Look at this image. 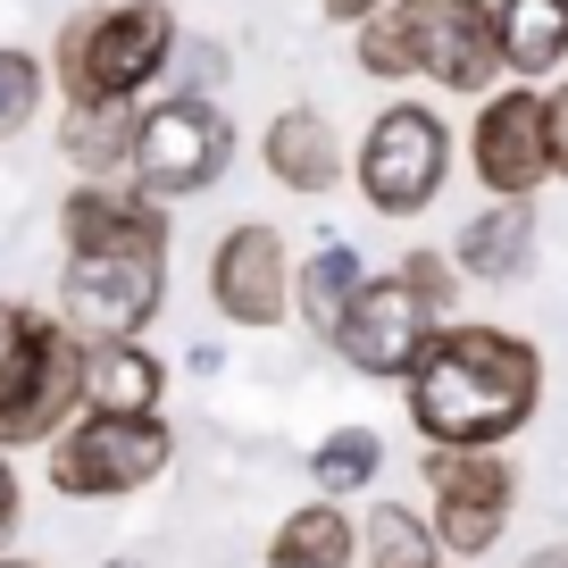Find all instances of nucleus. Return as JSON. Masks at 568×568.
Wrapping results in <instances>:
<instances>
[{
  "mask_svg": "<svg viewBox=\"0 0 568 568\" xmlns=\"http://www.w3.org/2000/svg\"><path fill=\"white\" fill-rule=\"evenodd\" d=\"M134 151V101H59V160L75 176H125Z\"/></svg>",
  "mask_w": 568,
  "mask_h": 568,
  "instance_id": "nucleus-20",
  "label": "nucleus"
},
{
  "mask_svg": "<svg viewBox=\"0 0 568 568\" xmlns=\"http://www.w3.org/2000/svg\"><path fill=\"white\" fill-rule=\"evenodd\" d=\"M385 18L409 84H435L452 101H485L494 84H510L494 51V0H385Z\"/></svg>",
  "mask_w": 568,
  "mask_h": 568,
  "instance_id": "nucleus-7",
  "label": "nucleus"
},
{
  "mask_svg": "<svg viewBox=\"0 0 568 568\" xmlns=\"http://www.w3.org/2000/svg\"><path fill=\"white\" fill-rule=\"evenodd\" d=\"M42 101H51V68H42V51L0 42V142H18L26 125L42 118Z\"/></svg>",
  "mask_w": 568,
  "mask_h": 568,
  "instance_id": "nucleus-23",
  "label": "nucleus"
},
{
  "mask_svg": "<svg viewBox=\"0 0 568 568\" xmlns=\"http://www.w3.org/2000/svg\"><path fill=\"white\" fill-rule=\"evenodd\" d=\"M418 477H426V527H435L444 560H485L510 535V510H518V460L510 452L426 444Z\"/></svg>",
  "mask_w": 568,
  "mask_h": 568,
  "instance_id": "nucleus-8",
  "label": "nucleus"
},
{
  "mask_svg": "<svg viewBox=\"0 0 568 568\" xmlns=\"http://www.w3.org/2000/svg\"><path fill=\"white\" fill-rule=\"evenodd\" d=\"M359 276H368V260H359L343 234H326L310 260H293V326H302L310 343H326L343 326V310H352Z\"/></svg>",
  "mask_w": 568,
  "mask_h": 568,
  "instance_id": "nucleus-18",
  "label": "nucleus"
},
{
  "mask_svg": "<svg viewBox=\"0 0 568 568\" xmlns=\"http://www.w3.org/2000/svg\"><path fill=\"white\" fill-rule=\"evenodd\" d=\"M84 251H176V210L125 176H75L59 201V260Z\"/></svg>",
  "mask_w": 568,
  "mask_h": 568,
  "instance_id": "nucleus-13",
  "label": "nucleus"
},
{
  "mask_svg": "<svg viewBox=\"0 0 568 568\" xmlns=\"http://www.w3.org/2000/svg\"><path fill=\"white\" fill-rule=\"evenodd\" d=\"M176 468L168 409H75L42 444V485L59 501H125Z\"/></svg>",
  "mask_w": 568,
  "mask_h": 568,
  "instance_id": "nucleus-4",
  "label": "nucleus"
},
{
  "mask_svg": "<svg viewBox=\"0 0 568 568\" xmlns=\"http://www.w3.org/2000/svg\"><path fill=\"white\" fill-rule=\"evenodd\" d=\"M184 368H193V376H217V368H226V352H217V343H193V352H184Z\"/></svg>",
  "mask_w": 568,
  "mask_h": 568,
  "instance_id": "nucleus-29",
  "label": "nucleus"
},
{
  "mask_svg": "<svg viewBox=\"0 0 568 568\" xmlns=\"http://www.w3.org/2000/svg\"><path fill=\"white\" fill-rule=\"evenodd\" d=\"M168 310V251H84L59 260L51 318L75 343H125Z\"/></svg>",
  "mask_w": 568,
  "mask_h": 568,
  "instance_id": "nucleus-9",
  "label": "nucleus"
},
{
  "mask_svg": "<svg viewBox=\"0 0 568 568\" xmlns=\"http://www.w3.org/2000/svg\"><path fill=\"white\" fill-rule=\"evenodd\" d=\"M452 168H460V134L435 101H385L352 142V193L368 201V217H426L444 201Z\"/></svg>",
  "mask_w": 568,
  "mask_h": 568,
  "instance_id": "nucleus-5",
  "label": "nucleus"
},
{
  "mask_svg": "<svg viewBox=\"0 0 568 568\" xmlns=\"http://www.w3.org/2000/svg\"><path fill=\"white\" fill-rule=\"evenodd\" d=\"M544 343L501 318H444L426 352L402 376V409L418 444H460V452H510L544 409Z\"/></svg>",
  "mask_w": 568,
  "mask_h": 568,
  "instance_id": "nucleus-1",
  "label": "nucleus"
},
{
  "mask_svg": "<svg viewBox=\"0 0 568 568\" xmlns=\"http://www.w3.org/2000/svg\"><path fill=\"white\" fill-rule=\"evenodd\" d=\"M494 51L510 84H544L568 68V0H494Z\"/></svg>",
  "mask_w": 568,
  "mask_h": 568,
  "instance_id": "nucleus-16",
  "label": "nucleus"
},
{
  "mask_svg": "<svg viewBox=\"0 0 568 568\" xmlns=\"http://www.w3.org/2000/svg\"><path fill=\"white\" fill-rule=\"evenodd\" d=\"M267 568H359V518L343 501H302L267 535Z\"/></svg>",
  "mask_w": 568,
  "mask_h": 568,
  "instance_id": "nucleus-19",
  "label": "nucleus"
},
{
  "mask_svg": "<svg viewBox=\"0 0 568 568\" xmlns=\"http://www.w3.org/2000/svg\"><path fill=\"white\" fill-rule=\"evenodd\" d=\"M18 518H26V485H18V460L0 452V544L18 535Z\"/></svg>",
  "mask_w": 568,
  "mask_h": 568,
  "instance_id": "nucleus-27",
  "label": "nucleus"
},
{
  "mask_svg": "<svg viewBox=\"0 0 568 568\" xmlns=\"http://www.w3.org/2000/svg\"><path fill=\"white\" fill-rule=\"evenodd\" d=\"M109 568H142V560H109Z\"/></svg>",
  "mask_w": 568,
  "mask_h": 568,
  "instance_id": "nucleus-32",
  "label": "nucleus"
},
{
  "mask_svg": "<svg viewBox=\"0 0 568 568\" xmlns=\"http://www.w3.org/2000/svg\"><path fill=\"white\" fill-rule=\"evenodd\" d=\"M0 568H34V560H9V551H0Z\"/></svg>",
  "mask_w": 568,
  "mask_h": 568,
  "instance_id": "nucleus-31",
  "label": "nucleus"
},
{
  "mask_svg": "<svg viewBox=\"0 0 568 568\" xmlns=\"http://www.w3.org/2000/svg\"><path fill=\"white\" fill-rule=\"evenodd\" d=\"M393 276L409 284V293H418L426 310H435V318H460V267H452V251H402V260H393Z\"/></svg>",
  "mask_w": 568,
  "mask_h": 568,
  "instance_id": "nucleus-25",
  "label": "nucleus"
},
{
  "mask_svg": "<svg viewBox=\"0 0 568 568\" xmlns=\"http://www.w3.org/2000/svg\"><path fill=\"white\" fill-rule=\"evenodd\" d=\"M243 134H234L226 101H193V92H151L134 101V151H125V184H142L151 201H201L234 168Z\"/></svg>",
  "mask_w": 568,
  "mask_h": 568,
  "instance_id": "nucleus-6",
  "label": "nucleus"
},
{
  "mask_svg": "<svg viewBox=\"0 0 568 568\" xmlns=\"http://www.w3.org/2000/svg\"><path fill=\"white\" fill-rule=\"evenodd\" d=\"M260 168H267V184H284V193L326 201L343 176H352V142H343V125L326 118V109L293 101V109H276V118L260 125Z\"/></svg>",
  "mask_w": 568,
  "mask_h": 568,
  "instance_id": "nucleus-14",
  "label": "nucleus"
},
{
  "mask_svg": "<svg viewBox=\"0 0 568 568\" xmlns=\"http://www.w3.org/2000/svg\"><path fill=\"white\" fill-rule=\"evenodd\" d=\"M544 125H551V184H568V75L544 84Z\"/></svg>",
  "mask_w": 568,
  "mask_h": 568,
  "instance_id": "nucleus-26",
  "label": "nucleus"
},
{
  "mask_svg": "<svg viewBox=\"0 0 568 568\" xmlns=\"http://www.w3.org/2000/svg\"><path fill=\"white\" fill-rule=\"evenodd\" d=\"M84 409V343L51 310L0 293V452H42Z\"/></svg>",
  "mask_w": 568,
  "mask_h": 568,
  "instance_id": "nucleus-3",
  "label": "nucleus"
},
{
  "mask_svg": "<svg viewBox=\"0 0 568 568\" xmlns=\"http://www.w3.org/2000/svg\"><path fill=\"white\" fill-rule=\"evenodd\" d=\"M435 310L409 293L402 276H359V293H352V310H343V326L326 335V352L343 359L352 376H376V385H402L409 376V359L426 352V335H435Z\"/></svg>",
  "mask_w": 568,
  "mask_h": 568,
  "instance_id": "nucleus-12",
  "label": "nucleus"
},
{
  "mask_svg": "<svg viewBox=\"0 0 568 568\" xmlns=\"http://www.w3.org/2000/svg\"><path fill=\"white\" fill-rule=\"evenodd\" d=\"M234 75V51L210 34H176V51H168V92H193V101H217Z\"/></svg>",
  "mask_w": 568,
  "mask_h": 568,
  "instance_id": "nucleus-24",
  "label": "nucleus"
},
{
  "mask_svg": "<svg viewBox=\"0 0 568 568\" xmlns=\"http://www.w3.org/2000/svg\"><path fill=\"white\" fill-rule=\"evenodd\" d=\"M359 568H444V544H435L426 510L376 501V510L359 518Z\"/></svg>",
  "mask_w": 568,
  "mask_h": 568,
  "instance_id": "nucleus-21",
  "label": "nucleus"
},
{
  "mask_svg": "<svg viewBox=\"0 0 568 568\" xmlns=\"http://www.w3.org/2000/svg\"><path fill=\"white\" fill-rule=\"evenodd\" d=\"M376 477H385V435H376V426H335V435H318V452H310V485H318L326 501L368 494Z\"/></svg>",
  "mask_w": 568,
  "mask_h": 568,
  "instance_id": "nucleus-22",
  "label": "nucleus"
},
{
  "mask_svg": "<svg viewBox=\"0 0 568 568\" xmlns=\"http://www.w3.org/2000/svg\"><path fill=\"white\" fill-rule=\"evenodd\" d=\"M460 160L485 201H535L551 184V125H544V84H494L460 134Z\"/></svg>",
  "mask_w": 568,
  "mask_h": 568,
  "instance_id": "nucleus-10",
  "label": "nucleus"
},
{
  "mask_svg": "<svg viewBox=\"0 0 568 568\" xmlns=\"http://www.w3.org/2000/svg\"><path fill=\"white\" fill-rule=\"evenodd\" d=\"M168 359L142 335L125 343H84V409H168Z\"/></svg>",
  "mask_w": 568,
  "mask_h": 568,
  "instance_id": "nucleus-17",
  "label": "nucleus"
},
{
  "mask_svg": "<svg viewBox=\"0 0 568 568\" xmlns=\"http://www.w3.org/2000/svg\"><path fill=\"white\" fill-rule=\"evenodd\" d=\"M176 34L184 26L168 0H84L51 26V101H151Z\"/></svg>",
  "mask_w": 568,
  "mask_h": 568,
  "instance_id": "nucleus-2",
  "label": "nucleus"
},
{
  "mask_svg": "<svg viewBox=\"0 0 568 568\" xmlns=\"http://www.w3.org/2000/svg\"><path fill=\"white\" fill-rule=\"evenodd\" d=\"M535 243H544L535 201H485V210H468L460 234H452V267H460V284H527Z\"/></svg>",
  "mask_w": 568,
  "mask_h": 568,
  "instance_id": "nucleus-15",
  "label": "nucleus"
},
{
  "mask_svg": "<svg viewBox=\"0 0 568 568\" xmlns=\"http://www.w3.org/2000/svg\"><path fill=\"white\" fill-rule=\"evenodd\" d=\"M201 284H210V310L226 326H243V335L293 326V243H284L276 217H243V226L217 234Z\"/></svg>",
  "mask_w": 568,
  "mask_h": 568,
  "instance_id": "nucleus-11",
  "label": "nucleus"
},
{
  "mask_svg": "<svg viewBox=\"0 0 568 568\" xmlns=\"http://www.w3.org/2000/svg\"><path fill=\"white\" fill-rule=\"evenodd\" d=\"M376 9H385V0H318V18H326V26H343V34H352L359 18H376Z\"/></svg>",
  "mask_w": 568,
  "mask_h": 568,
  "instance_id": "nucleus-28",
  "label": "nucleus"
},
{
  "mask_svg": "<svg viewBox=\"0 0 568 568\" xmlns=\"http://www.w3.org/2000/svg\"><path fill=\"white\" fill-rule=\"evenodd\" d=\"M518 568H568V544H535V551H527Z\"/></svg>",
  "mask_w": 568,
  "mask_h": 568,
  "instance_id": "nucleus-30",
  "label": "nucleus"
}]
</instances>
